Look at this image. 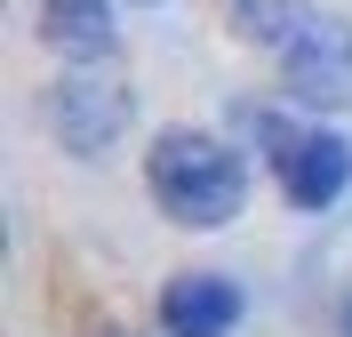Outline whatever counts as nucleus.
Listing matches in <instances>:
<instances>
[{"label": "nucleus", "instance_id": "f257e3e1", "mask_svg": "<svg viewBox=\"0 0 352 337\" xmlns=\"http://www.w3.org/2000/svg\"><path fill=\"white\" fill-rule=\"evenodd\" d=\"M144 177H153V201L176 225H224V217H241V193H248L241 153L208 129H168L144 161Z\"/></svg>", "mask_w": 352, "mask_h": 337}, {"label": "nucleus", "instance_id": "f03ea898", "mask_svg": "<svg viewBox=\"0 0 352 337\" xmlns=\"http://www.w3.org/2000/svg\"><path fill=\"white\" fill-rule=\"evenodd\" d=\"M288 96L296 105H352V24L320 17L305 41L288 48Z\"/></svg>", "mask_w": 352, "mask_h": 337}, {"label": "nucleus", "instance_id": "7ed1b4c3", "mask_svg": "<svg viewBox=\"0 0 352 337\" xmlns=\"http://www.w3.org/2000/svg\"><path fill=\"white\" fill-rule=\"evenodd\" d=\"M160 329L168 337H232L241 329V281H224V273H176L160 289Z\"/></svg>", "mask_w": 352, "mask_h": 337}, {"label": "nucleus", "instance_id": "20e7f679", "mask_svg": "<svg viewBox=\"0 0 352 337\" xmlns=\"http://www.w3.org/2000/svg\"><path fill=\"white\" fill-rule=\"evenodd\" d=\"M352 185V145L336 129H296V145L280 153V193L296 209H329Z\"/></svg>", "mask_w": 352, "mask_h": 337}, {"label": "nucleus", "instance_id": "39448f33", "mask_svg": "<svg viewBox=\"0 0 352 337\" xmlns=\"http://www.w3.org/2000/svg\"><path fill=\"white\" fill-rule=\"evenodd\" d=\"M120 121H129V89H112V81H65L56 89V129H65L72 153H104Z\"/></svg>", "mask_w": 352, "mask_h": 337}, {"label": "nucleus", "instance_id": "423d86ee", "mask_svg": "<svg viewBox=\"0 0 352 337\" xmlns=\"http://www.w3.org/2000/svg\"><path fill=\"white\" fill-rule=\"evenodd\" d=\"M232 32L256 48H296L312 32V0H232Z\"/></svg>", "mask_w": 352, "mask_h": 337}, {"label": "nucleus", "instance_id": "0eeeda50", "mask_svg": "<svg viewBox=\"0 0 352 337\" xmlns=\"http://www.w3.org/2000/svg\"><path fill=\"white\" fill-rule=\"evenodd\" d=\"M48 41L65 57H104L112 48V0H48Z\"/></svg>", "mask_w": 352, "mask_h": 337}, {"label": "nucleus", "instance_id": "6e6552de", "mask_svg": "<svg viewBox=\"0 0 352 337\" xmlns=\"http://www.w3.org/2000/svg\"><path fill=\"white\" fill-rule=\"evenodd\" d=\"M344 337H352V305H344Z\"/></svg>", "mask_w": 352, "mask_h": 337}]
</instances>
